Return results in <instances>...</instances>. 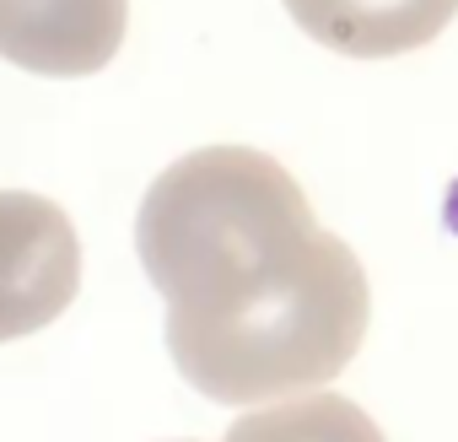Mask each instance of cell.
Here are the masks:
<instances>
[{
    "mask_svg": "<svg viewBox=\"0 0 458 442\" xmlns=\"http://www.w3.org/2000/svg\"><path fill=\"white\" fill-rule=\"evenodd\" d=\"M367 270L335 233L205 308H167V356L216 404H276L345 372L367 335Z\"/></svg>",
    "mask_w": 458,
    "mask_h": 442,
    "instance_id": "cell-1",
    "label": "cell"
},
{
    "mask_svg": "<svg viewBox=\"0 0 458 442\" xmlns=\"http://www.w3.org/2000/svg\"><path fill=\"white\" fill-rule=\"evenodd\" d=\"M318 233L302 183L254 146H199L162 167L135 210V254L167 308H205Z\"/></svg>",
    "mask_w": 458,
    "mask_h": 442,
    "instance_id": "cell-2",
    "label": "cell"
},
{
    "mask_svg": "<svg viewBox=\"0 0 458 442\" xmlns=\"http://www.w3.org/2000/svg\"><path fill=\"white\" fill-rule=\"evenodd\" d=\"M286 12L313 44L345 60H394L431 44L458 0H286Z\"/></svg>",
    "mask_w": 458,
    "mask_h": 442,
    "instance_id": "cell-5",
    "label": "cell"
},
{
    "mask_svg": "<svg viewBox=\"0 0 458 442\" xmlns=\"http://www.w3.org/2000/svg\"><path fill=\"white\" fill-rule=\"evenodd\" d=\"M130 22V0H0V60L33 76L103 71Z\"/></svg>",
    "mask_w": 458,
    "mask_h": 442,
    "instance_id": "cell-4",
    "label": "cell"
},
{
    "mask_svg": "<svg viewBox=\"0 0 458 442\" xmlns=\"http://www.w3.org/2000/svg\"><path fill=\"white\" fill-rule=\"evenodd\" d=\"M81 286V238L71 216L28 189H0V340L55 324Z\"/></svg>",
    "mask_w": 458,
    "mask_h": 442,
    "instance_id": "cell-3",
    "label": "cell"
},
{
    "mask_svg": "<svg viewBox=\"0 0 458 442\" xmlns=\"http://www.w3.org/2000/svg\"><path fill=\"white\" fill-rule=\"evenodd\" d=\"M221 442H388V437L356 399L313 388V394L243 410Z\"/></svg>",
    "mask_w": 458,
    "mask_h": 442,
    "instance_id": "cell-6",
    "label": "cell"
}]
</instances>
